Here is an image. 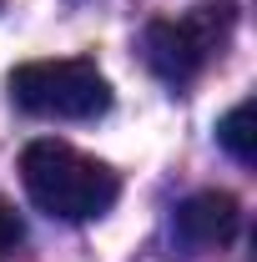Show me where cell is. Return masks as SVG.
<instances>
[{"label":"cell","instance_id":"obj_5","mask_svg":"<svg viewBox=\"0 0 257 262\" xmlns=\"http://www.w3.org/2000/svg\"><path fill=\"white\" fill-rule=\"evenodd\" d=\"M217 141L227 146V157L242 166L257 162V131H252V101H237L232 111H227L222 121H217Z\"/></svg>","mask_w":257,"mask_h":262},{"label":"cell","instance_id":"obj_3","mask_svg":"<svg viewBox=\"0 0 257 262\" xmlns=\"http://www.w3.org/2000/svg\"><path fill=\"white\" fill-rule=\"evenodd\" d=\"M227 35H232V5H197L177 20H152L141 35V56L166 86H187L207 71L212 56H222Z\"/></svg>","mask_w":257,"mask_h":262},{"label":"cell","instance_id":"obj_2","mask_svg":"<svg viewBox=\"0 0 257 262\" xmlns=\"http://www.w3.org/2000/svg\"><path fill=\"white\" fill-rule=\"evenodd\" d=\"M10 101L46 121H96L111 111V81L86 56L26 61L10 71Z\"/></svg>","mask_w":257,"mask_h":262},{"label":"cell","instance_id":"obj_4","mask_svg":"<svg viewBox=\"0 0 257 262\" xmlns=\"http://www.w3.org/2000/svg\"><path fill=\"white\" fill-rule=\"evenodd\" d=\"M172 227L182 247H227L242 227V207L232 192H192L177 207Z\"/></svg>","mask_w":257,"mask_h":262},{"label":"cell","instance_id":"obj_1","mask_svg":"<svg viewBox=\"0 0 257 262\" xmlns=\"http://www.w3.org/2000/svg\"><path fill=\"white\" fill-rule=\"evenodd\" d=\"M20 182L35 207L61 222H91L101 212H111V202L121 196V182L111 166L91 162L86 151L51 141V136H40L20 151Z\"/></svg>","mask_w":257,"mask_h":262},{"label":"cell","instance_id":"obj_6","mask_svg":"<svg viewBox=\"0 0 257 262\" xmlns=\"http://www.w3.org/2000/svg\"><path fill=\"white\" fill-rule=\"evenodd\" d=\"M20 237H26V227H20L15 207H10V202H0V252H5V247H15Z\"/></svg>","mask_w":257,"mask_h":262}]
</instances>
